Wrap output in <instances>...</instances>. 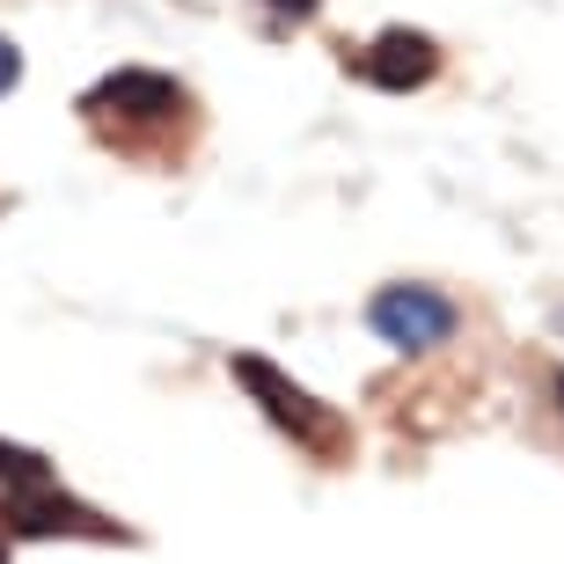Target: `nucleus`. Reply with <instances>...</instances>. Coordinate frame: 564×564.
I'll list each match as a JSON object with an SVG mask.
<instances>
[{
	"mask_svg": "<svg viewBox=\"0 0 564 564\" xmlns=\"http://www.w3.org/2000/svg\"><path fill=\"white\" fill-rule=\"evenodd\" d=\"M228 375H235V389H242V397H250L286 440H301V447H330V440H345V419H337L323 397H308V389H301V381H293L279 359H264V352H235V359H228Z\"/></svg>",
	"mask_w": 564,
	"mask_h": 564,
	"instance_id": "nucleus-1",
	"label": "nucleus"
},
{
	"mask_svg": "<svg viewBox=\"0 0 564 564\" xmlns=\"http://www.w3.org/2000/svg\"><path fill=\"white\" fill-rule=\"evenodd\" d=\"M462 323L455 308V293H440L425 286V279H397V286H381L375 301H367V330L389 345V352H433V345H447Z\"/></svg>",
	"mask_w": 564,
	"mask_h": 564,
	"instance_id": "nucleus-2",
	"label": "nucleus"
},
{
	"mask_svg": "<svg viewBox=\"0 0 564 564\" xmlns=\"http://www.w3.org/2000/svg\"><path fill=\"white\" fill-rule=\"evenodd\" d=\"M82 110H96V118H176L184 110V82L162 74V66H118L110 82H96L82 96Z\"/></svg>",
	"mask_w": 564,
	"mask_h": 564,
	"instance_id": "nucleus-3",
	"label": "nucleus"
},
{
	"mask_svg": "<svg viewBox=\"0 0 564 564\" xmlns=\"http://www.w3.org/2000/svg\"><path fill=\"white\" fill-rule=\"evenodd\" d=\"M433 74H440V44L425 37V30H411V22L381 30V37L367 44V82H375L381 96H411V88H425Z\"/></svg>",
	"mask_w": 564,
	"mask_h": 564,
	"instance_id": "nucleus-4",
	"label": "nucleus"
},
{
	"mask_svg": "<svg viewBox=\"0 0 564 564\" xmlns=\"http://www.w3.org/2000/svg\"><path fill=\"white\" fill-rule=\"evenodd\" d=\"M0 521H8V535H30V543H44V535H96L104 528L82 499H66L52 484H15L8 506H0Z\"/></svg>",
	"mask_w": 564,
	"mask_h": 564,
	"instance_id": "nucleus-5",
	"label": "nucleus"
},
{
	"mask_svg": "<svg viewBox=\"0 0 564 564\" xmlns=\"http://www.w3.org/2000/svg\"><path fill=\"white\" fill-rule=\"evenodd\" d=\"M52 477V462L37 447H15V440H0V484H44Z\"/></svg>",
	"mask_w": 564,
	"mask_h": 564,
	"instance_id": "nucleus-6",
	"label": "nucleus"
},
{
	"mask_svg": "<svg viewBox=\"0 0 564 564\" xmlns=\"http://www.w3.org/2000/svg\"><path fill=\"white\" fill-rule=\"evenodd\" d=\"M22 82V52H15V37H0V96Z\"/></svg>",
	"mask_w": 564,
	"mask_h": 564,
	"instance_id": "nucleus-7",
	"label": "nucleus"
},
{
	"mask_svg": "<svg viewBox=\"0 0 564 564\" xmlns=\"http://www.w3.org/2000/svg\"><path fill=\"white\" fill-rule=\"evenodd\" d=\"M272 15H286V22H301V15H315V0H264Z\"/></svg>",
	"mask_w": 564,
	"mask_h": 564,
	"instance_id": "nucleus-8",
	"label": "nucleus"
},
{
	"mask_svg": "<svg viewBox=\"0 0 564 564\" xmlns=\"http://www.w3.org/2000/svg\"><path fill=\"white\" fill-rule=\"evenodd\" d=\"M557 403H564V367H557Z\"/></svg>",
	"mask_w": 564,
	"mask_h": 564,
	"instance_id": "nucleus-9",
	"label": "nucleus"
},
{
	"mask_svg": "<svg viewBox=\"0 0 564 564\" xmlns=\"http://www.w3.org/2000/svg\"><path fill=\"white\" fill-rule=\"evenodd\" d=\"M0 564H8V535H0Z\"/></svg>",
	"mask_w": 564,
	"mask_h": 564,
	"instance_id": "nucleus-10",
	"label": "nucleus"
}]
</instances>
